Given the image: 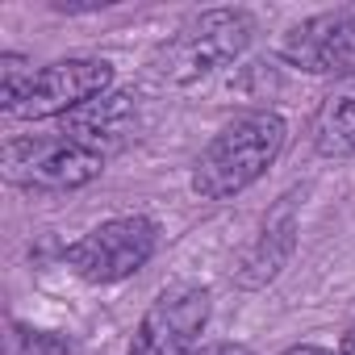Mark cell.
<instances>
[{"label": "cell", "instance_id": "obj_6", "mask_svg": "<svg viewBox=\"0 0 355 355\" xmlns=\"http://www.w3.org/2000/svg\"><path fill=\"white\" fill-rule=\"evenodd\" d=\"M109 80H113V67L105 59H63V63H51V67H42L34 76L26 101L13 109V117H26V121L67 117L80 105L105 96Z\"/></svg>", "mask_w": 355, "mask_h": 355}, {"label": "cell", "instance_id": "obj_8", "mask_svg": "<svg viewBox=\"0 0 355 355\" xmlns=\"http://www.w3.org/2000/svg\"><path fill=\"white\" fill-rule=\"evenodd\" d=\"M313 146L326 159H351L355 155V71H347L318 105L313 117Z\"/></svg>", "mask_w": 355, "mask_h": 355}, {"label": "cell", "instance_id": "obj_15", "mask_svg": "<svg viewBox=\"0 0 355 355\" xmlns=\"http://www.w3.org/2000/svg\"><path fill=\"white\" fill-rule=\"evenodd\" d=\"M343 355H355V322H351L347 334H343Z\"/></svg>", "mask_w": 355, "mask_h": 355}, {"label": "cell", "instance_id": "obj_9", "mask_svg": "<svg viewBox=\"0 0 355 355\" xmlns=\"http://www.w3.org/2000/svg\"><path fill=\"white\" fill-rule=\"evenodd\" d=\"M130 117H134V96H125V92H105V96L80 105L76 113H67L59 134L71 138V142H84V146H92V150H105V142H113V138L125 130Z\"/></svg>", "mask_w": 355, "mask_h": 355}, {"label": "cell", "instance_id": "obj_4", "mask_svg": "<svg viewBox=\"0 0 355 355\" xmlns=\"http://www.w3.org/2000/svg\"><path fill=\"white\" fill-rule=\"evenodd\" d=\"M155 255V226L146 218H113L105 226H96L92 234H84L67 259L71 268L92 280V284H113L134 276L146 259Z\"/></svg>", "mask_w": 355, "mask_h": 355}, {"label": "cell", "instance_id": "obj_2", "mask_svg": "<svg viewBox=\"0 0 355 355\" xmlns=\"http://www.w3.org/2000/svg\"><path fill=\"white\" fill-rule=\"evenodd\" d=\"M251 34H255L251 17L243 9H209V13L184 21L180 30H175L171 42L159 46L155 67L171 84H193V80L234 63L247 51Z\"/></svg>", "mask_w": 355, "mask_h": 355}, {"label": "cell", "instance_id": "obj_14", "mask_svg": "<svg viewBox=\"0 0 355 355\" xmlns=\"http://www.w3.org/2000/svg\"><path fill=\"white\" fill-rule=\"evenodd\" d=\"M284 355H343V351H326V347H288Z\"/></svg>", "mask_w": 355, "mask_h": 355}, {"label": "cell", "instance_id": "obj_7", "mask_svg": "<svg viewBox=\"0 0 355 355\" xmlns=\"http://www.w3.org/2000/svg\"><path fill=\"white\" fill-rule=\"evenodd\" d=\"M280 55H284V63H293L309 76L355 71V9L318 13V17L293 26L280 42Z\"/></svg>", "mask_w": 355, "mask_h": 355}, {"label": "cell", "instance_id": "obj_3", "mask_svg": "<svg viewBox=\"0 0 355 355\" xmlns=\"http://www.w3.org/2000/svg\"><path fill=\"white\" fill-rule=\"evenodd\" d=\"M5 167L26 189H80L105 171V150L71 138H30L5 150Z\"/></svg>", "mask_w": 355, "mask_h": 355}, {"label": "cell", "instance_id": "obj_13", "mask_svg": "<svg viewBox=\"0 0 355 355\" xmlns=\"http://www.w3.org/2000/svg\"><path fill=\"white\" fill-rule=\"evenodd\" d=\"M193 355H251V351L239 343H209V347H197Z\"/></svg>", "mask_w": 355, "mask_h": 355}, {"label": "cell", "instance_id": "obj_5", "mask_svg": "<svg viewBox=\"0 0 355 355\" xmlns=\"http://www.w3.org/2000/svg\"><path fill=\"white\" fill-rule=\"evenodd\" d=\"M209 322V293L201 284H171L146 309L130 355H193L201 330Z\"/></svg>", "mask_w": 355, "mask_h": 355}, {"label": "cell", "instance_id": "obj_1", "mask_svg": "<svg viewBox=\"0 0 355 355\" xmlns=\"http://www.w3.org/2000/svg\"><path fill=\"white\" fill-rule=\"evenodd\" d=\"M280 150H284V117L272 113V109L243 113L197 159L193 193L205 197V201H230L234 193H243L259 180L276 163Z\"/></svg>", "mask_w": 355, "mask_h": 355}, {"label": "cell", "instance_id": "obj_10", "mask_svg": "<svg viewBox=\"0 0 355 355\" xmlns=\"http://www.w3.org/2000/svg\"><path fill=\"white\" fill-rule=\"evenodd\" d=\"M293 234H297V218H293V205L284 201V205H280V209L268 218V226L259 230L255 247L247 251L239 280H243L247 288H255V284H268V280H272V276L284 268V259H288V251H293Z\"/></svg>", "mask_w": 355, "mask_h": 355}, {"label": "cell", "instance_id": "obj_11", "mask_svg": "<svg viewBox=\"0 0 355 355\" xmlns=\"http://www.w3.org/2000/svg\"><path fill=\"white\" fill-rule=\"evenodd\" d=\"M30 84H34V67L21 55H5V59H0V105H5V113H13L26 101Z\"/></svg>", "mask_w": 355, "mask_h": 355}, {"label": "cell", "instance_id": "obj_12", "mask_svg": "<svg viewBox=\"0 0 355 355\" xmlns=\"http://www.w3.org/2000/svg\"><path fill=\"white\" fill-rule=\"evenodd\" d=\"M21 343H26V355H80V351H76L67 338H59V334H38V330H34V334H26Z\"/></svg>", "mask_w": 355, "mask_h": 355}]
</instances>
